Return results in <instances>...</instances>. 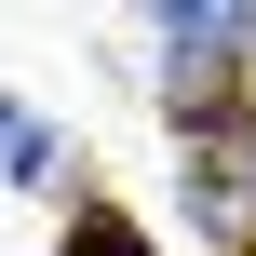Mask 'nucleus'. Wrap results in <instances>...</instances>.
Returning a JSON list of instances; mask_svg holds the SVG:
<instances>
[{
	"label": "nucleus",
	"mask_w": 256,
	"mask_h": 256,
	"mask_svg": "<svg viewBox=\"0 0 256 256\" xmlns=\"http://www.w3.org/2000/svg\"><path fill=\"white\" fill-rule=\"evenodd\" d=\"M176 108H189V135H216V148H243V135H256V68H243V54H216V68H202V81L176 94Z\"/></svg>",
	"instance_id": "nucleus-1"
},
{
	"label": "nucleus",
	"mask_w": 256,
	"mask_h": 256,
	"mask_svg": "<svg viewBox=\"0 0 256 256\" xmlns=\"http://www.w3.org/2000/svg\"><path fill=\"white\" fill-rule=\"evenodd\" d=\"M68 256H148V243H135L122 202H81V216H68Z\"/></svg>",
	"instance_id": "nucleus-2"
},
{
	"label": "nucleus",
	"mask_w": 256,
	"mask_h": 256,
	"mask_svg": "<svg viewBox=\"0 0 256 256\" xmlns=\"http://www.w3.org/2000/svg\"><path fill=\"white\" fill-rule=\"evenodd\" d=\"M243 256H256V230H243Z\"/></svg>",
	"instance_id": "nucleus-3"
}]
</instances>
